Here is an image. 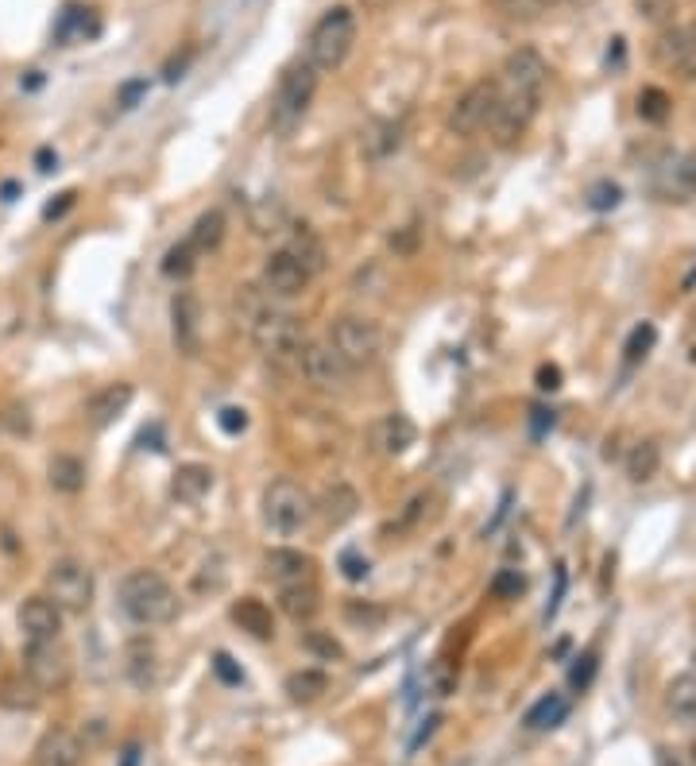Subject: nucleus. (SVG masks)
<instances>
[{"instance_id":"48","label":"nucleus","mask_w":696,"mask_h":766,"mask_svg":"<svg viewBox=\"0 0 696 766\" xmlns=\"http://www.w3.org/2000/svg\"><path fill=\"white\" fill-rule=\"evenodd\" d=\"M213 674L225 681V685H240V681H244V670L232 662L225 650H217V654H213Z\"/></svg>"},{"instance_id":"2","label":"nucleus","mask_w":696,"mask_h":766,"mask_svg":"<svg viewBox=\"0 0 696 766\" xmlns=\"http://www.w3.org/2000/svg\"><path fill=\"white\" fill-rule=\"evenodd\" d=\"M116 600H120V612L140 627H163V623L178 619V592L155 569H132L120 581Z\"/></svg>"},{"instance_id":"9","label":"nucleus","mask_w":696,"mask_h":766,"mask_svg":"<svg viewBox=\"0 0 696 766\" xmlns=\"http://www.w3.org/2000/svg\"><path fill=\"white\" fill-rule=\"evenodd\" d=\"M70 650L62 647L58 639H47V643H28L24 647V678L39 689V693H58L66 689L70 681Z\"/></svg>"},{"instance_id":"45","label":"nucleus","mask_w":696,"mask_h":766,"mask_svg":"<svg viewBox=\"0 0 696 766\" xmlns=\"http://www.w3.org/2000/svg\"><path fill=\"white\" fill-rule=\"evenodd\" d=\"M596 666H600V662H596V650H584V654L577 658V666L569 670V685L584 693V689L592 685V678H596Z\"/></svg>"},{"instance_id":"31","label":"nucleus","mask_w":696,"mask_h":766,"mask_svg":"<svg viewBox=\"0 0 696 766\" xmlns=\"http://www.w3.org/2000/svg\"><path fill=\"white\" fill-rule=\"evenodd\" d=\"M666 708L673 712L677 724H696V674H681L669 681Z\"/></svg>"},{"instance_id":"35","label":"nucleus","mask_w":696,"mask_h":766,"mask_svg":"<svg viewBox=\"0 0 696 766\" xmlns=\"http://www.w3.org/2000/svg\"><path fill=\"white\" fill-rule=\"evenodd\" d=\"M662 469V449L658 442H638L631 453H627V476L635 480V484H646V480H654Z\"/></svg>"},{"instance_id":"3","label":"nucleus","mask_w":696,"mask_h":766,"mask_svg":"<svg viewBox=\"0 0 696 766\" xmlns=\"http://www.w3.org/2000/svg\"><path fill=\"white\" fill-rule=\"evenodd\" d=\"M352 43H356V12L337 4L329 12H321V20L310 28V43H306V62L329 74L337 66H345V59L352 55Z\"/></svg>"},{"instance_id":"58","label":"nucleus","mask_w":696,"mask_h":766,"mask_svg":"<svg viewBox=\"0 0 696 766\" xmlns=\"http://www.w3.org/2000/svg\"><path fill=\"white\" fill-rule=\"evenodd\" d=\"M611 43H615V47L608 51V66L619 70V66H623V39H611Z\"/></svg>"},{"instance_id":"8","label":"nucleus","mask_w":696,"mask_h":766,"mask_svg":"<svg viewBox=\"0 0 696 766\" xmlns=\"http://www.w3.org/2000/svg\"><path fill=\"white\" fill-rule=\"evenodd\" d=\"M47 596L62 612H86L93 604V569L78 558H58L47 569Z\"/></svg>"},{"instance_id":"4","label":"nucleus","mask_w":696,"mask_h":766,"mask_svg":"<svg viewBox=\"0 0 696 766\" xmlns=\"http://www.w3.org/2000/svg\"><path fill=\"white\" fill-rule=\"evenodd\" d=\"M314 93H318V70L306 59L287 66L283 78H279L275 97H271V132L275 136H290L306 120V113H310Z\"/></svg>"},{"instance_id":"28","label":"nucleus","mask_w":696,"mask_h":766,"mask_svg":"<svg viewBox=\"0 0 696 766\" xmlns=\"http://www.w3.org/2000/svg\"><path fill=\"white\" fill-rule=\"evenodd\" d=\"M47 480H51L55 492L78 496V492L86 488V465H82L74 453H58V457H51V465H47Z\"/></svg>"},{"instance_id":"29","label":"nucleus","mask_w":696,"mask_h":766,"mask_svg":"<svg viewBox=\"0 0 696 766\" xmlns=\"http://www.w3.org/2000/svg\"><path fill=\"white\" fill-rule=\"evenodd\" d=\"M399 148H403V124H395V120H376L368 128V136H364V155L376 159V163L391 159Z\"/></svg>"},{"instance_id":"53","label":"nucleus","mask_w":696,"mask_h":766,"mask_svg":"<svg viewBox=\"0 0 696 766\" xmlns=\"http://www.w3.org/2000/svg\"><path fill=\"white\" fill-rule=\"evenodd\" d=\"M437 724H441V712H434V716H426V720H422V728L414 732V739L406 743V751L414 755V751H418V747H422V743H426V739H430V736L437 732Z\"/></svg>"},{"instance_id":"55","label":"nucleus","mask_w":696,"mask_h":766,"mask_svg":"<svg viewBox=\"0 0 696 766\" xmlns=\"http://www.w3.org/2000/svg\"><path fill=\"white\" fill-rule=\"evenodd\" d=\"M190 59H194V51H186L182 59H171L167 62V70H163V78H167V82H178V78H182V70L190 66Z\"/></svg>"},{"instance_id":"54","label":"nucleus","mask_w":696,"mask_h":766,"mask_svg":"<svg viewBox=\"0 0 696 766\" xmlns=\"http://www.w3.org/2000/svg\"><path fill=\"white\" fill-rule=\"evenodd\" d=\"M538 387H542V391H557V387H561V368H557V364H542V368H538Z\"/></svg>"},{"instance_id":"38","label":"nucleus","mask_w":696,"mask_h":766,"mask_svg":"<svg viewBox=\"0 0 696 766\" xmlns=\"http://www.w3.org/2000/svg\"><path fill=\"white\" fill-rule=\"evenodd\" d=\"M426 693L437 697V701H445V697H453L457 693V666L453 662H445V658H434L430 666H426Z\"/></svg>"},{"instance_id":"57","label":"nucleus","mask_w":696,"mask_h":766,"mask_svg":"<svg viewBox=\"0 0 696 766\" xmlns=\"http://www.w3.org/2000/svg\"><path fill=\"white\" fill-rule=\"evenodd\" d=\"M658 766H689V759H681L677 751H669V747H662V751H658Z\"/></svg>"},{"instance_id":"7","label":"nucleus","mask_w":696,"mask_h":766,"mask_svg":"<svg viewBox=\"0 0 696 766\" xmlns=\"http://www.w3.org/2000/svg\"><path fill=\"white\" fill-rule=\"evenodd\" d=\"M337 356L345 360L352 372L360 368H372L383 353V329L364 314H341L337 322L329 325V337H325Z\"/></svg>"},{"instance_id":"15","label":"nucleus","mask_w":696,"mask_h":766,"mask_svg":"<svg viewBox=\"0 0 696 766\" xmlns=\"http://www.w3.org/2000/svg\"><path fill=\"white\" fill-rule=\"evenodd\" d=\"M20 631L28 643H47V639H58L62 635V608H58L51 596H31L20 604Z\"/></svg>"},{"instance_id":"26","label":"nucleus","mask_w":696,"mask_h":766,"mask_svg":"<svg viewBox=\"0 0 696 766\" xmlns=\"http://www.w3.org/2000/svg\"><path fill=\"white\" fill-rule=\"evenodd\" d=\"M279 608L287 612L294 623H310L321 612V589L318 581H306V585H290L279 589Z\"/></svg>"},{"instance_id":"18","label":"nucleus","mask_w":696,"mask_h":766,"mask_svg":"<svg viewBox=\"0 0 696 766\" xmlns=\"http://www.w3.org/2000/svg\"><path fill=\"white\" fill-rule=\"evenodd\" d=\"M132 399H136V387L124 380L116 383H105L101 391H93L86 403V418L93 430H105V426H113L120 414L132 407Z\"/></svg>"},{"instance_id":"22","label":"nucleus","mask_w":696,"mask_h":766,"mask_svg":"<svg viewBox=\"0 0 696 766\" xmlns=\"http://www.w3.org/2000/svg\"><path fill=\"white\" fill-rule=\"evenodd\" d=\"M283 252H290L298 264L306 267V275L314 279L325 271V244H321V236L310 229V225H290V240Z\"/></svg>"},{"instance_id":"30","label":"nucleus","mask_w":696,"mask_h":766,"mask_svg":"<svg viewBox=\"0 0 696 766\" xmlns=\"http://www.w3.org/2000/svg\"><path fill=\"white\" fill-rule=\"evenodd\" d=\"M565 716H569V697L565 693H546L538 705L526 712V728L530 732H553V728L565 724Z\"/></svg>"},{"instance_id":"34","label":"nucleus","mask_w":696,"mask_h":766,"mask_svg":"<svg viewBox=\"0 0 696 766\" xmlns=\"http://www.w3.org/2000/svg\"><path fill=\"white\" fill-rule=\"evenodd\" d=\"M434 519H437V492H418V496L403 507V515H399V523H395L391 531L414 534V531H422L426 523H434Z\"/></svg>"},{"instance_id":"42","label":"nucleus","mask_w":696,"mask_h":766,"mask_svg":"<svg viewBox=\"0 0 696 766\" xmlns=\"http://www.w3.org/2000/svg\"><path fill=\"white\" fill-rule=\"evenodd\" d=\"M635 12L654 28H669L677 16V0H635Z\"/></svg>"},{"instance_id":"62","label":"nucleus","mask_w":696,"mask_h":766,"mask_svg":"<svg viewBox=\"0 0 696 766\" xmlns=\"http://www.w3.org/2000/svg\"><path fill=\"white\" fill-rule=\"evenodd\" d=\"M360 4H364V8H372V12H379V8H387L391 0H360Z\"/></svg>"},{"instance_id":"10","label":"nucleus","mask_w":696,"mask_h":766,"mask_svg":"<svg viewBox=\"0 0 696 766\" xmlns=\"http://www.w3.org/2000/svg\"><path fill=\"white\" fill-rule=\"evenodd\" d=\"M495 97H499L495 78L472 82V86L453 101V109H449V120H445L449 132H453V136H476V132H484L495 113Z\"/></svg>"},{"instance_id":"37","label":"nucleus","mask_w":696,"mask_h":766,"mask_svg":"<svg viewBox=\"0 0 696 766\" xmlns=\"http://www.w3.org/2000/svg\"><path fill=\"white\" fill-rule=\"evenodd\" d=\"M638 117L646 120V124H666L669 117H673V97H669L666 89H658V86H646L642 93H638Z\"/></svg>"},{"instance_id":"52","label":"nucleus","mask_w":696,"mask_h":766,"mask_svg":"<svg viewBox=\"0 0 696 766\" xmlns=\"http://www.w3.org/2000/svg\"><path fill=\"white\" fill-rule=\"evenodd\" d=\"M341 569H345L348 581H364L368 577V558H360L356 550H345L341 554Z\"/></svg>"},{"instance_id":"43","label":"nucleus","mask_w":696,"mask_h":766,"mask_svg":"<svg viewBox=\"0 0 696 766\" xmlns=\"http://www.w3.org/2000/svg\"><path fill=\"white\" fill-rule=\"evenodd\" d=\"M488 589H492L495 600H519L522 592H526V577H522L519 569H499Z\"/></svg>"},{"instance_id":"24","label":"nucleus","mask_w":696,"mask_h":766,"mask_svg":"<svg viewBox=\"0 0 696 766\" xmlns=\"http://www.w3.org/2000/svg\"><path fill=\"white\" fill-rule=\"evenodd\" d=\"M356 507H360V496H356L348 484H333V488H325L321 500L314 503V515H321L329 527H345L348 519L356 515Z\"/></svg>"},{"instance_id":"33","label":"nucleus","mask_w":696,"mask_h":766,"mask_svg":"<svg viewBox=\"0 0 696 766\" xmlns=\"http://www.w3.org/2000/svg\"><path fill=\"white\" fill-rule=\"evenodd\" d=\"M190 248L205 256V252H213V248H221V240H225V213L221 209H205L202 217L194 221V229H190Z\"/></svg>"},{"instance_id":"41","label":"nucleus","mask_w":696,"mask_h":766,"mask_svg":"<svg viewBox=\"0 0 696 766\" xmlns=\"http://www.w3.org/2000/svg\"><path fill=\"white\" fill-rule=\"evenodd\" d=\"M194 267H198V252L190 248V240H178L174 248H167V256H163V275L186 279Z\"/></svg>"},{"instance_id":"64","label":"nucleus","mask_w":696,"mask_h":766,"mask_svg":"<svg viewBox=\"0 0 696 766\" xmlns=\"http://www.w3.org/2000/svg\"><path fill=\"white\" fill-rule=\"evenodd\" d=\"M693 163H696V151H693Z\"/></svg>"},{"instance_id":"16","label":"nucleus","mask_w":696,"mask_h":766,"mask_svg":"<svg viewBox=\"0 0 696 766\" xmlns=\"http://www.w3.org/2000/svg\"><path fill=\"white\" fill-rule=\"evenodd\" d=\"M89 743L86 736L70 732V728H51L47 736L35 743V766H82Z\"/></svg>"},{"instance_id":"56","label":"nucleus","mask_w":696,"mask_h":766,"mask_svg":"<svg viewBox=\"0 0 696 766\" xmlns=\"http://www.w3.org/2000/svg\"><path fill=\"white\" fill-rule=\"evenodd\" d=\"M677 74H681L685 82H696V47L689 51V55H685V59L677 62Z\"/></svg>"},{"instance_id":"36","label":"nucleus","mask_w":696,"mask_h":766,"mask_svg":"<svg viewBox=\"0 0 696 766\" xmlns=\"http://www.w3.org/2000/svg\"><path fill=\"white\" fill-rule=\"evenodd\" d=\"M345 623L356 631H379L387 623V608L376 600H345Z\"/></svg>"},{"instance_id":"60","label":"nucleus","mask_w":696,"mask_h":766,"mask_svg":"<svg viewBox=\"0 0 696 766\" xmlns=\"http://www.w3.org/2000/svg\"><path fill=\"white\" fill-rule=\"evenodd\" d=\"M561 4H569V0H534V8H538V12H546V8H561Z\"/></svg>"},{"instance_id":"32","label":"nucleus","mask_w":696,"mask_h":766,"mask_svg":"<svg viewBox=\"0 0 696 766\" xmlns=\"http://www.w3.org/2000/svg\"><path fill=\"white\" fill-rule=\"evenodd\" d=\"M283 693H287L294 705H314L318 697L329 693V678L321 670H294L283 681Z\"/></svg>"},{"instance_id":"50","label":"nucleus","mask_w":696,"mask_h":766,"mask_svg":"<svg viewBox=\"0 0 696 766\" xmlns=\"http://www.w3.org/2000/svg\"><path fill=\"white\" fill-rule=\"evenodd\" d=\"M217 426H221L225 434L236 438V434H244V430H248V414L240 411V407H225V411L217 414Z\"/></svg>"},{"instance_id":"27","label":"nucleus","mask_w":696,"mask_h":766,"mask_svg":"<svg viewBox=\"0 0 696 766\" xmlns=\"http://www.w3.org/2000/svg\"><path fill=\"white\" fill-rule=\"evenodd\" d=\"M693 47H696V20H689V24H669V28L658 35L654 55H658V62L677 66V62L693 51Z\"/></svg>"},{"instance_id":"25","label":"nucleus","mask_w":696,"mask_h":766,"mask_svg":"<svg viewBox=\"0 0 696 766\" xmlns=\"http://www.w3.org/2000/svg\"><path fill=\"white\" fill-rule=\"evenodd\" d=\"M232 619H236V627L248 631L252 639H275V616H271V608H267L263 600H256V596L236 600V604H232Z\"/></svg>"},{"instance_id":"44","label":"nucleus","mask_w":696,"mask_h":766,"mask_svg":"<svg viewBox=\"0 0 696 766\" xmlns=\"http://www.w3.org/2000/svg\"><path fill=\"white\" fill-rule=\"evenodd\" d=\"M302 647L310 650V654H318V658H325V662L345 658V647H341L329 631H306V635H302Z\"/></svg>"},{"instance_id":"12","label":"nucleus","mask_w":696,"mask_h":766,"mask_svg":"<svg viewBox=\"0 0 696 766\" xmlns=\"http://www.w3.org/2000/svg\"><path fill=\"white\" fill-rule=\"evenodd\" d=\"M650 190L662 198V202H689L696 194V163L693 155H673L666 151L658 163H654V171H650Z\"/></svg>"},{"instance_id":"20","label":"nucleus","mask_w":696,"mask_h":766,"mask_svg":"<svg viewBox=\"0 0 696 766\" xmlns=\"http://www.w3.org/2000/svg\"><path fill=\"white\" fill-rule=\"evenodd\" d=\"M124 678L132 681L136 689H144V693L159 681V650L147 635H136L124 647Z\"/></svg>"},{"instance_id":"59","label":"nucleus","mask_w":696,"mask_h":766,"mask_svg":"<svg viewBox=\"0 0 696 766\" xmlns=\"http://www.w3.org/2000/svg\"><path fill=\"white\" fill-rule=\"evenodd\" d=\"M136 763H140V747H136V743H128V747H124V759H120V766H136Z\"/></svg>"},{"instance_id":"46","label":"nucleus","mask_w":696,"mask_h":766,"mask_svg":"<svg viewBox=\"0 0 696 766\" xmlns=\"http://www.w3.org/2000/svg\"><path fill=\"white\" fill-rule=\"evenodd\" d=\"M619 198H623V190H619L615 182H596L592 194H588V206L596 209V213H604V209L619 206Z\"/></svg>"},{"instance_id":"49","label":"nucleus","mask_w":696,"mask_h":766,"mask_svg":"<svg viewBox=\"0 0 696 766\" xmlns=\"http://www.w3.org/2000/svg\"><path fill=\"white\" fill-rule=\"evenodd\" d=\"M144 93H147V78H132V82H124V86L116 89V105H120V109H136Z\"/></svg>"},{"instance_id":"40","label":"nucleus","mask_w":696,"mask_h":766,"mask_svg":"<svg viewBox=\"0 0 696 766\" xmlns=\"http://www.w3.org/2000/svg\"><path fill=\"white\" fill-rule=\"evenodd\" d=\"M654 341H658V329L650 322H642L631 329V337H627V345H623V360H627V368H635V364H642L646 356H650V349H654Z\"/></svg>"},{"instance_id":"21","label":"nucleus","mask_w":696,"mask_h":766,"mask_svg":"<svg viewBox=\"0 0 696 766\" xmlns=\"http://www.w3.org/2000/svg\"><path fill=\"white\" fill-rule=\"evenodd\" d=\"M97 35H101V16H97V8H86V4H66L62 16L55 20V39L62 47L86 43Z\"/></svg>"},{"instance_id":"63","label":"nucleus","mask_w":696,"mask_h":766,"mask_svg":"<svg viewBox=\"0 0 696 766\" xmlns=\"http://www.w3.org/2000/svg\"><path fill=\"white\" fill-rule=\"evenodd\" d=\"M689 766H696V743H693V751H689Z\"/></svg>"},{"instance_id":"19","label":"nucleus","mask_w":696,"mask_h":766,"mask_svg":"<svg viewBox=\"0 0 696 766\" xmlns=\"http://www.w3.org/2000/svg\"><path fill=\"white\" fill-rule=\"evenodd\" d=\"M418 442V426L406 418V414H383L376 418V426H372V445H376L383 457H399L406 453L410 445Z\"/></svg>"},{"instance_id":"51","label":"nucleus","mask_w":696,"mask_h":766,"mask_svg":"<svg viewBox=\"0 0 696 766\" xmlns=\"http://www.w3.org/2000/svg\"><path fill=\"white\" fill-rule=\"evenodd\" d=\"M74 202H78V190H62L55 202H47V206H43V221H58L66 209H74Z\"/></svg>"},{"instance_id":"11","label":"nucleus","mask_w":696,"mask_h":766,"mask_svg":"<svg viewBox=\"0 0 696 766\" xmlns=\"http://www.w3.org/2000/svg\"><path fill=\"white\" fill-rule=\"evenodd\" d=\"M298 372L318 391H341L352 380V368L337 356V349L329 341H314V345L306 341V349L298 356Z\"/></svg>"},{"instance_id":"14","label":"nucleus","mask_w":696,"mask_h":766,"mask_svg":"<svg viewBox=\"0 0 696 766\" xmlns=\"http://www.w3.org/2000/svg\"><path fill=\"white\" fill-rule=\"evenodd\" d=\"M310 287V275H306V267L298 264L290 252H271L267 260H263V291L275 298H294L302 295Z\"/></svg>"},{"instance_id":"17","label":"nucleus","mask_w":696,"mask_h":766,"mask_svg":"<svg viewBox=\"0 0 696 766\" xmlns=\"http://www.w3.org/2000/svg\"><path fill=\"white\" fill-rule=\"evenodd\" d=\"M267 577L279 585V589H290V585H306V581H318V561L302 550H267Z\"/></svg>"},{"instance_id":"6","label":"nucleus","mask_w":696,"mask_h":766,"mask_svg":"<svg viewBox=\"0 0 696 766\" xmlns=\"http://www.w3.org/2000/svg\"><path fill=\"white\" fill-rule=\"evenodd\" d=\"M314 519V496L298 484V480H271L263 492V523L275 534H298L310 527Z\"/></svg>"},{"instance_id":"47","label":"nucleus","mask_w":696,"mask_h":766,"mask_svg":"<svg viewBox=\"0 0 696 766\" xmlns=\"http://www.w3.org/2000/svg\"><path fill=\"white\" fill-rule=\"evenodd\" d=\"M418 244H422V229H418V225H403V229L391 233V248H395L399 256H414Z\"/></svg>"},{"instance_id":"39","label":"nucleus","mask_w":696,"mask_h":766,"mask_svg":"<svg viewBox=\"0 0 696 766\" xmlns=\"http://www.w3.org/2000/svg\"><path fill=\"white\" fill-rule=\"evenodd\" d=\"M252 229L260 236H275V233H287L290 229V217H287V209L279 206V202H260V206L252 209Z\"/></svg>"},{"instance_id":"13","label":"nucleus","mask_w":696,"mask_h":766,"mask_svg":"<svg viewBox=\"0 0 696 766\" xmlns=\"http://www.w3.org/2000/svg\"><path fill=\"white\" fill-rule=\"evenodd\" d=\"M202 298L194 291H174L171 298V337L182 356L202 353Z\"/></svg>"},{"instance_id":"5","label":"nucleus","mask_w":696,"mask_h":766,"mask_svg":"<svg viewBox=\"0 0 696 766\" xmlns=\"http://www.w3.org/2000/svg\"><path fill=\"white\" fill-rule=\"evenodd\" d=\"M252 341L263 353L267 364L275 368H298V356L306 349V333H302V322L287 314V310H260L256 322H252Z\"/></svg>"},{"instance_id":"1","label":"nucleus","mask_w":696,"mask_h":766,"mask_svg":"<svg viewBox=\"0 0 696 766\" xmlns=\"http://www.w3.org/2000/svg\"><path fill=\"white\" fill-rule=\"evenodd\" d=\"M499 86V97H495V113L488 120V132L499 148H515L530 120L538 117V105L546 97V86H550V66L538 51L530 47H519L515 55H507L503 62V74L495 78Z\"/></svg>"},{"instance_id":"23","label":"nucleus","mask_w":696,"mask_h":766,"mask_svg":"<svg viewBox=\"0 0 696 766\" xmlns=\"http://www.w3.org/2000/svg\"><path fill=\"white\" fill-rule=\"evenodd\" d=\"M209 488H213V469H209V465H198V461L182 465L171 480V496L178 503H202L205 496H209Z\"/></svg>"},{"instance_id":"61","label":"nucleus","mask_w":696,"mask_h":766,"mask_svg":"<svg viewBox=\"0 0 696 766\" xmlns=\"http://www.w3.org/2000/svg\"><path fill=\"white\" fill-rule=\"evenodd\" d=\"M51 163H55V155H51V151H39V171H51Z\"/></svg>"}]
</instances>
